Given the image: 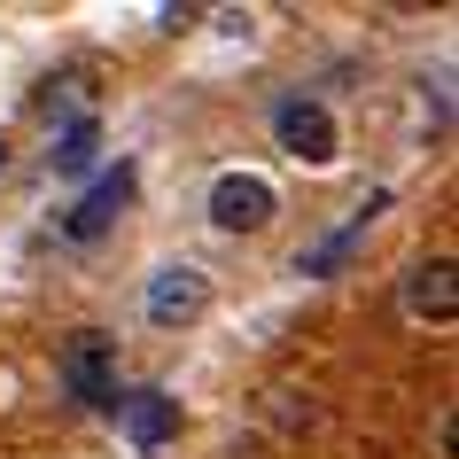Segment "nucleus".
<instances>
[{
	"instance_id": "6e6552de",
	"label": "nucleus",
	"mask_w": 459,
	"mask_h": 459,
	"mask_svg": "<svg viewBox=\"0 0 459 459\" xmlns=\"http://www.w3.org/2000/svg\"><path fill=\"white\" fill-rule=\"evenodd\" d=\"M389 211V187H374V195H366V203H359V211H351V218H342V226H335V234H327V242H319V249H304V257H296V273H327V265H342V257H351V242H359V234H366V226H374V218H382Z\"/></svg>"
},
{
	"instance_id": "20e7f679",
	"label": "nucleus",
	"mask_w": 459,
	"mask_h": 459,
	"mask_svg": "<svg viewBox=\"0 0 459 459\" xmlns=\"http://www.w3.org/2000/svg\"><path fill=\"white\" fill-rule=\"evenodd\" d=\"M273 211H281V195L257 171H218L211 179V226L218 234H265Z\"/></svg>"
},
{
	"instance_id": "7ed1b4c3",
	"label": "nucleus",
	"mask_w": 459,
	"mask_h": 459,
	"mask_svg": "<svg viewBox=\"0 0 459 459\" xmlns=\"http://www.w3.org/2000/svg\"><path fill=\"white\" fill-rule=\"evenodd\" d=\"M141 312H148V327H195V319L211 312V273L187 265V257H179V265H156Z\"/></svg>"
},
{
	"instance_id": "1a4fd4ad",
	"label": "nucleus",
	"mask_w": 459,
	"mask_h": 459,
	"mask_svg": "<svg viewBox=\"0 0 459 459\" xmlns=\"http://www.w3.org/2000/svg\"><path fill=\"white\" fill-rule=\"evenodd\" d=\"M94 148H101V125H94V117H71V125H63V133H55L48 164L63 171V179H78V171L94 164Z\"/></svg>"
},
{
	"instance_id": "423d86ee",
	"label": "nucleus",
	"mask_w": 459,
	"mask_h": 459,
	"mask_svg": "<svg viewBox=\"0 0 459 459\" xmlns=\"http://www.w3.org/2000/svg\"><path fill=\"white\" fill-rule=\"evenodd\" d=\"M405 319H420V327H452L459 319V265L452 257H420L405 273Z\"/></svg>"
},
{
	"instance_id": "9d476101",
	"label": "nucleus",
	"mask_w": 459,
	"mask_h": 459,
	"mask_svg": "<svg viewBox=\"0 0 459 459\" xmlns=\"http://www.w3.org/2000/svg\"><path fill=\"white\" fill-rule=\"evenodd\" d=\"M0 171H8V133H0Z\"/></svg>"
},
{
	"instance_id": "39448f33",
	"label": "nucleus",
	"mask_w": 459,
	"mask_h": 459,
	"mask_svg": "<svg viewBox=\"0 0 459 459\" xmlns=\"http://www.w3.org/2000/svg\"><path fill=\"white\" fill-rule=\"evenodd\" d=\"M133 187H141V171H133V164H109V171L94 179V187H86V195L71 203V211H63V242H101V234H109V226L125 218Z\"/></svg>"
},
{
	"instance_id": "0eeeda50",
	"label": "nucleus",
	"mask_w": 459,
	"mask_h": 459,
	"mask_svg": "<svg viewBox=\"0 0 459 459\" xmlns=\"http://www.w3.org/2000/svg\"><path fill=\"white\" fill-rule=\"evenodd\" d=\"M117 429L141 444V452H156V444H171L179 436V397H164V389H133L117 405Z\"/></svg>"
},
{
	"instance_id": "f257e3e1",
	"label": "nucleus",
	"mask_w": 459,
	"mask_h": 459,
	"mask_svg": "<svg viewBox=\"0 0 459 459\" xmlns=\"http://www.w3.org/2000/svg\"><path fill=\"white\" fill-rule=\"evenodd\" d=\"M63 397L71 405H117V335H101V327H78L63 342Z\"/></svg>"
},
{
	"instance_id": "f03ea898",
	"label": "nucleus",
	"mask_w": 459,
	"mask_h": 459,
	"mask_svg": "<svg viewBox=\"0 0 459 459\" xmlns=\"http://www.w3.org/2000/svg\"><path fill=\"white\" fill-rule=\"evenodd\" d=\"M273 141H281V156H296V164H335V148H342V133H335V109L327 101H312V94H289V101H273Z\"/></svg>"
}]
</instances>
